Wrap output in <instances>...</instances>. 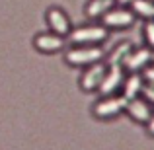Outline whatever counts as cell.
<instances>
[{
	"instance_id": "6da1fadb",
	"label": "cell",
	"mask_w": 154,
	"mask_h": 150,
	"mask_svg": "<svg viewBox=\"0 0 154 150\" xmlns=\"http://www.w3.org/2000/svg\"><path fill=\"white\" fill-rule=\"evenodd\" d=\"M129 99L123 94H115V96H102L92 107V115L100 121H109L119 117L121 113H125Z\"/></svg>"
},
{
	"instance_id": "7a4b0ae2",
	"label": "cell",
	"mask_w": 154,
	"mask_h": 150,
	"mask_svg": "<svg viewBox=\"0 0 154 150\" xmlns=\"http://www.w3.org/2000/svg\"><path fill=\"white\" fill-rule=\"evenodd\" d=\"M105 57L100 45H74L64 53V60L70 66H90V64L102 63Z\"/></svg>"
},
{
	"instance_id": "3957f363",
	"label": "cell",
	"mask_w": 154,
	"mask_h": 150,
	"mask_svg": "<svg viewBox=\"0 0 154 150\" xmlns=\"http://www.w3.org/2000/svg\"><path fill=\"white\" fill-rule=\"evenodd\" d=\"M109 29L102 23H88L80 26L68 33V41L72 45H102L107 39Z\"/></svg>"
},
{
	"instance_id": "277c9868",
	"label": "cell",
	"mask_w": 154,
	"mask_h": 150,
	"mask_svg": "<svg viewBox=\"0 0 154 150\" xmlns=\"http://www.w3.org/2000/svg\"><path fill=\"white\" fill-rule=\"evenodd\" d=\"M137 16L133 14L131 8L127 6H113L111 10L102 18V26L107 29H129L135 26Z\"/></svg>"
},
{
	"instance_id": "5b68a950",
	"label": "cell",
	"mask_w": 154,
	"mask_h": 150,
	"mask_svg": "<svg viewBox=\"0 0 154 150\" xmlns=\"http://www.w3.org/2000/svg\"><path fill=\"white\" fill-rule=\"evenodd\" d=\"M125 68L123 66H109L107 64V70H105V76L102 80L98 88V94L102 96H115L117 92L123 88V82H125Z\"/></svg>"
},
{
	"instance_id": "8992f818",
	"label": "cell",
	"mask_w": 154,
	"mask_h": 150,
	"mask_svg": "<svg viewBox=\"0 0 154 150\" xmlns=\"http://www.w3.org/2000/svg\"><path fill=\"white\" fill-rule=\"evenodd\" d=\"M105 70H107V63H103V60L86 66V70L80 76V86H82V90L84 92H98L100 84H102V80L105 76Z\"/></svg>"
},
{
	"instance_id": "52a82bcc",
	"label": "cell",
	"mask_w": 154,
	"mask_h": 150,
	"mask_svg": "<svg viewBox=\"0 0 154 150\" xmlns=\"http://www.w3.org/2000/svg\"><path fill=\"white\" fill-rule=\"evenodd\" d=\"M150 64H152V49L148 45H144V47H135L131 51V55L127 57L123 68L127 72H143Z\"/></svg>"
},
{
	"instance_id": "ba28073f",
	"label": "cell",
	"mask_w": 154,
	"mask_h": 150,
	"mask_svg": "<svg viewBox=\"0 0 154 150\" xmlns=\"http://www.w3.org/2000/svg\"><path fill=\"white\" fill-rule=\"evenodd\" d=\"M125 113L129 115V119H131V121L140 123V125H146L148 121H150V117H152V105L148 103L143 96H140V98L129 99Z\"/></svg>"
},
{
	"instance_id": "9c48e42d",
	"label": "cell",
	"mask_w": 154,
	"mask_h": 150,
	"mask_svg": "<svg viewBox=\"0 0 154 150\" xmlns=\"http://www.w3.org/2000/svg\"><path fill=\"white\" fill-rule=\"evenodd\" d=\"M47 23H49V29L57 35H68L72 31V26H70V20H68L66 12L60 10V8H49L47 10Z\"/></svg>"
},
{
	"instance_id": "30bf717a",
	"label": "cell",
	"mask_w": 154,
	"mask_h": 150,
	"mask_svg": "<svg viewBox=\"0 0 154 150\" xmlns=\"http://www.w3.org/2000/svg\"><path fill=\"white\" fill-rule=\"evenodd\" d=\"M144 86H146V82H144V78H143V72H129V74L125 76L121 94H123L127 99L140 98V96H143Z\"/></svg>"
},
{
	"instance_id": "8fae6325",
	"label": "cell",
	"mask_w": 154,
	"mask_h": 150,
	"mask_svg": "<svg viewBox=\"0 0 154 150\" xmlns=\"http://www.w3.org/2000/svg\"><path fill=\"white\" fill-rule=\"evenodd\" d=\"M64 43L66 41H64L63 35H57L53 31L51 33H41L35 37V47L43 53H57L64 47Z\"/></svg>"
},
{
	"instance_id": "7c38bea8",
	"label": "cell",
	"mask_w": 154,
	"mask_h": 150,
	"mask_svg": "<svg viewBox=\"0 0 154 150\" xmlns=\"http://www.w3.org/2000/svg\"><path fill=\"white\" fill-rule=\"evenodd\" d=\"M133 49H135V47H133L131 41L117 43V45L111 49V53L107 55V64H109V66H123L125 60H127V57L131 55Z\"/></svg>"
},
{
	"instance_id": "4fadbf2b",
	"label": "cell",
	"mask_w": 154,
	"mask_h": 150,
	"mask_svg": "<svg viewBox=\"0 0 154 150\" xmlns=\"http://www.w3.org/2000/svg\"><path fill=\"white\" fill-rule=\"evenodd\" d=\"M113 6H115V0H90L84 8V12L90 20H102Z\"/></svg>"
},
{
	"instance_id": "5bb4252c",
	"label": "cell",
	"mask_w": 154,
	"mask_h": 150,
	"mask_svg": "<svg viewBox=\"0 0 154 150\" xmlns=\"http://www.w3.org/2000/svg\"><path fill=\"white\" fill-rule=\"evenodd\" d=\"M129 8L137 18H143L144 22L154 20V0H133Z\"/></svg>"
},
{
	"instance_id": "9a60e30c",
	"label": "cell",
	"mask_w": 154,
	"mask_h": 150,
	"mask_svg": "<svg viewBox=\"0 0 154 150\" xmlns=\"http://www.w3.org/2000/svg\"><path fill=\"white\" fill-rule=\"evenodd\" d=\"M143 35H144V43H146L150 49H154V20H150V22L144 23Z\"/></svg>"
},
{
	"instance_id": "2e32d148",
	"label": "cell",
	"mask_w": 154,
	"mask_h": 150,
	"mask_svg": "<svg viewBox=\"0 0 154 150\" xmlns=\"http://www.w3.org/2000/svg\"><path fill=\"white\" fill-rule=\"evenodd\" d=\"M143 98L154 107V84H146V86H144V90H143Z\"/></svg>"
},
{
	"instance_id": "e0dca14e",
	"label": "cell",
	"mask_w": 154,
	"mask_h": 150,
	"mask_svg": "<svg viewBox=\"0 0 154 150\" xmlns=\"http://www.w3.org/2000/svg\"><path fill=\"white\" fill-rule=\"evenodd\" d=\"M143 78L146 84H154V64H150V66H146L143 70Z\"/></svg>"
},
{
	"instance_id": "ac0fdd59",
	"label": "cell",
	"mask_w": 154,
	"mask_h": 150,
	"mask_svg": "<svg viewBox=\"0 0 154 150\" xmlns=\"http://www.w3.org/2000/svg\"><path fill=\"white\" fill-rule=\"evenodd\" d=\"M146 133L150 136H154V111H152V117H150V121L146 123Z\"/></svg>"
},
{
	"instance_id": "d6986e66",
	"label": "cell",
	"mask_w": 154,
	"mask_h": 150,
	"mask_svg": "<svg viewBox=\"0 0 154 150\" xmlns=\"http://www.w3.org/2000/svg\"><path fill=\"white\" fill-rule=\"evenodd\" d=\"M115 2H117V6H131L133 0H115Z\"/></svg>"
},
{
	"instance_id": "ffe728a7",
	"label": "cell",
	"mask_w": 154,
	"mask_h": 150,
	"mask_svg": "<svg viewBox=\"0 0 154 150\" xmlns=\"http://www.w3.org/2000/svg\"><path fill=\"white\" fill-rule=\"evenodd\" d=\"M152 64H154V49H152Z\"/></svg>"
}]
</instances>
